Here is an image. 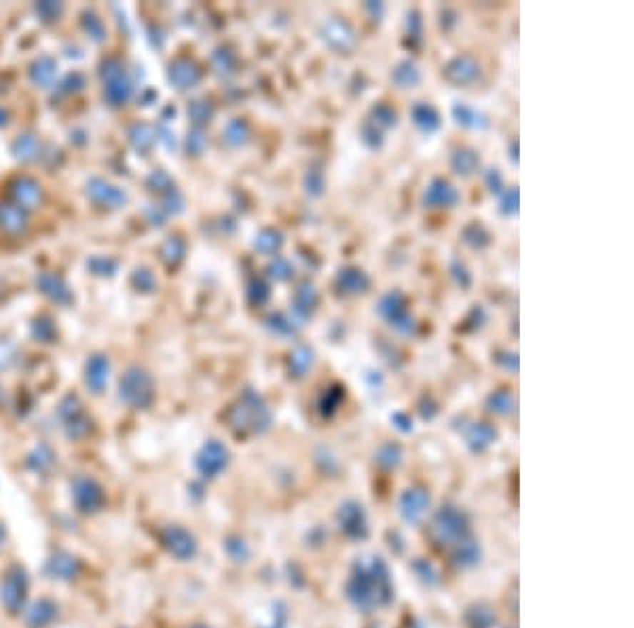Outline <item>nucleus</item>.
Listing matches in <instances>:
<instances>
[{"mask_svg": "<svg viewBox=\"0 0 634 628\" xmlns=\"http://www.w3.org/2000/svg\"><path fill=\"white\" fill-rule=\"evenodd\" d=\"M347 592H349V599L362 609H372L389 603L393 590H391L387 567L381 563V559H374L370 565L358 567V572L353 574L347 586Z\"/></svg>", "mask_w": 634, "mask_h": 628, "instance_id": "f257e3e1", "label": "nucleus"}, {"mask_svg": "<svg viewBox=\"0 0 634 628\" xmlns=\"http://www.w3.org/2000/svg\"><path fill=\"white\" fill-rule=\"evenodd\" d=\"M271 411L264 400L252 389L243 392L228 413V423L237 434H263L271 425Z\"/></svg>", "mask_w": 634, "mask_h": 628, "instance_id": "f03ea898", "label": "nucleus"}, {"mask_svg": "<svg viewBox=\"0 0 634 628\" xmlns=\"http://www.w3.org/2000/svg\"><path fill=\"white\" fill-rule=\"evenodd\" d=\"M119 396L131 409H146L155 398L151 374L146 370H142V368L131 367L121 377Z\"/></svg>", "mask_w": 634, "mask_h": 628, "instance_id": "7ed1b4c3", "label": "nucleus"}, {"mask_svg": "<svg viewBox=\"0 0 634 628\" xmlns=\"http://www.w3.org/2000/svg\"><path fill=\"white\" fill-rule=\"evenodd\" d=\"M376 314L381 315L393 330L400 334H413L415 332V319L406 309V296L400 290H391L381 296L376 305Z\"/></svg>", "mask_w": 634, "mask_h": 628, "instance_id": "20e7f679", "label": "nucleus"}, {"mask_svg": "<svg viewBox=\"0 0 634 628\" xmlns=\"http://www.w3.org/2000/svg\"><path fill=\"white\" fill-rule=\"evenodd\" d=\"M102 83H104V98L112 106L127 104L131 98V83L123 64L116 57H108L102 64Z\"/></svg>", "mask_w": 634, "mask_h": 628, "instance_id": "39448f33", "label": "nucleus"}, {"mask_svg": "<svg viewBox=\"0 0 634 628\" xmlns=\"http://www.w3.org/2000/svg\"><path fill=\"white\" fill-rule=\"evenodd\" d=\"M321 39H323L328 49L336 53H349L358 43L353 28L345 19H338V17H332V19H328L323 24Z\"/></svg>", "mask_w": 634, "mask_h": 628, "instance_id": "423d86ee", "label": "nucleus"}, {"mask_svg": "<svg viewBox=\"0 0 634 628\" xmlns=\"http://www.w3.org/2000/svg\"><path fill=\"white\" fill-rule=\"evenodd\" d=\"M433 533L438 542H463L470 533L468 529V521L461 512L446 508L438 514L436 523H433Z\"/></svg>", "mask_w": 634, "mask_h": 628, "instance_id": "0eeeda50", "label": "nucleus"}, {"mask_svg": "<svg viewBox=\"0 0 634 628\" xmlns=\"http://www.w3.org/2000/svg\"><path fill=\"white\" fill-rule=\"evenodd\" d=\"M459 191L444 178H433L423 191V206L429 209L455 208L459 204Z\"/></svg>", "mask_w": 634, "mask_h": 628, "instance_id": "6e6552de", "label": "nucleus"}, {"mask_svg": "<svg viewBox=\"0 0 634 628\" xmlns=\"http://www.w3.org/2000/svg\"><path fill=\"white\" fill-rule=\"evenodd\" d=\"M9 193L11 199L17 208L32 209L39 208L43 201V189L36 180L28 178V176H17L9 182Z\"/></svg>", "mask_w": 634, "mask_h": 628, "instance_id": "1a4fd4ad", "label": "nucleus"}, {"mask_svg": "<svg viewBox=\"0 0 634 628\" xmlns=\"http://www.w3.org/2000/svg\"><path fill=\"white\" fill-rule=\"evenodd\" d=\"M480 74H482V68L472 55H459V57L451 59L444 68V79L457 87L472 85L480 79Z\"/></svg>", "mask_w": 634, "mask_h": 628, "instance_id": "9d476101", "label": "nucleus"}, {"mask_svg": "<svg viewBox=\"0 0 634 628\" xmlns=\"http://www.w3.org/2000/svg\"><path fill=\"white\" fill-rule=\"evenodd\" d=\"M226 464H228V451L218 440H210L197 457V470L206 478H213L216 474H220L226 468Z\"/></svg>", "mask_w": 634, "mask_h": 628, "instance_id": "9b49d317", "label": "nucleus"}, {"mask_svg": "<svg viewBox=\"0 0 634 628\" xmlns=\"http://www.w3.org/2000/svg\"><path fill=\"white\" fill-rule=\"evenodd\" d=\"M334 284H336V290L343 296H358V294L368 292L370 277L368 273H364L358 266H345V269L338 271Z\"/></svg>", "mask_w": 634, "mask_h": 628, "instance_id": "f8f14e48", "label": "nucleus"}, {"mask_svg": "<svg viewBox=\"0 0 634 628\" xmlns=\"http://www.w3.org/2000/svg\"><path fill=\"white\" fill-rule=\"evenodd\" d=\"M87 197L94 204L102 206V208H121L127 201V197H125L123 191H119L116 186H112L110 182H106L102 178L89 180V184H87Z\"/></svg>", "mask_w": 634, "mask_h": 628, "instance_id": "ddd939ff", "label": "nucleus"}, {"mask_svg": "<svg viewBox=\"0 0 634 628\" xmlns=\"http://www.w3.org/2000/svg\"><path fill=\"white\" fill-rule=\"evenodd\" d=\"M74 502L83 512H94L104 504V493L96 480L81 478L74 482Z\"/></svg>", "mask_w": 634, "mask_h": 628, "instance_id": "4468645a", "label": "nucleus"}, {"mask_svg": "<svg viewBox=\"0 0 634 628\" xmlns=\"http://www.w3.org/2000/svg\"><path fill=\"white\" fill-rule=\"evenodd\" d=\"M169 83L180 89V91H186V89H193L199 81H201V72L199 68L191 61V59H176L171 66H169Z\"/></svg>", "mask_w": 634, "mask_h": 628, "instance_id": "2eb2a0df", "label": "nucleus"}, {"mask_svg": "<svg viewBox=\"0 0 634 628\" xmlns=\"http://www.w3.org/2000/svg\"><path fill=\"white\" fill-rule=\"evenodd\" d=\"M0 229L9 235H21L28 229L26 209L17 208L13 201H0Z\"/></svg>", "mask_w": 634, "mask_h": 628, "instance_id": "dca6fc26", "label": "nucleus"}, {"mask_svg": "<svg viewBox=\"0 0 634 628\" xmlns=\"http://www.w3.org/2000/svg\"><path fill=\"white\" fill-rule=\"evenodd\" d=\"M24 597H26V576L21 574V569H15L13 576H6V579L2 582V603L15 614Z\"/></svg>", "mask_w": 634, "mask_h": 628, "instance_id": "f3484780", "label": "nucleus"}, {"mask_svg": "<svg viewBox=\"0 0 634 628\" xmlns=\"http://www.w3.org/2000/svg\"><path fill=\"white\" fill-rule=\"evenodd\" d=\"M411 119L415 127L423 134H433L440 129V112L429 104V102H415L411 108Z\"/></svg>", "mask_w": 634, "mask_h": 628, "instance_id": "a211bd4d", "label": "nucleus"}, {"mask_svg": "<svg viewBox=\"0 0 634 628\" xmlns=\"http://www.w3.org/2000/svg\"><path fill=\"white\" fill-rule=\"evenodd\" d=\"M108 370H110V364H108L106 356L89 358L87 368H85V383L94 394H102V389L106 387V381H108Z\"/></svg>", "mask_w": 634, "mask_h": 628, "instance_id": "6ab92c4d", "label": "nucleus"}, {"mask_svg": "<svg viewBox=\"0 0 634 628\" xmlns=\"http://www.w3.org/2000/svg\"><path fill=\"white\" fill-rule=\"evenodd\" d=\"M317 299H319V294H317L316 286H313L311 281L301 284V286L296 288V292H294V303H292L294 314L298 315L301 319L311 317L317 307Z\"/></svg>", "mask_w": 634, "mask_h": 628, "instance_id": "aec40b11", "label": "nucleus"}, {"mask_svg": "<svg viewBox=\"0 0 634 628\" xmlns=\"http://www.w3.org/2000/svg\"><path fill=\"white\" fill-rule=\"evenodd\" d=\"M165 546H169L171 554L178 557V559H188V557L195 554V542H193V537L184 529H180V527H171L167 531Z\"/></svg>", "mask_w": 634, "mask_h": 628, "instance_id": "412c9836", "label": "nucleus"}, {"mask_svg": "<svg viewBox=\"0 0 634 628\" xmlns=\"http://www.w3.org/2000/svg\"><path fill=\"white\" fill-rule=\"evenodd\" d=\"M451 167H453V171H455L457 176L468 178V176H472V174L478 171V167H480V157H478V153H476L474 149L461 146V149L453 151V155H451Z\"/></svg>", "mask_w": 634, "mask_h": 628, "instance_id": "4be33fe9", "label": "nucleus"}, {"mask_svg": "<svg viewBox=\"0 0 634 628\" xmlns=\"http://www.w3.org/2000/svg\"><path fill=\"white\" fill-rule=\"evenodd\" d=\"M421 70H419V66L415 64V61H411V59H404V61H400L396 68H393V72H391V81L400 87V89H413V87H417L419 83H421Z\"/></svg>", "mask_w": 634, "mask_h": 628, "instance_id": "5701e85b", "label": "nucleus"}, {"mask_svg": "<svg viewBox=\"0 0 634 628\" xmlns=\"http://www.w3.org/2000/svg\"><path fill=\"white\" fill-rule=\"evenodd\" d=\"M39 286H41V290H43L51 301L59 303V305H66V303L72 299V294H70L68 286L64 284V279L57 277V275H53V273H43V275L39 277Z\"/></svg>", "mask_w": 634, "mask_h": 628, "instance_id": "b1692460", "label": "nucleus"}, {"mask_svg": "<svg viewBox=\"0 0 634 628\" xmlns=\"http://www.w3.org/2000/svg\"><path fill=\"white\" fill-rule=\"evenodd\" d=\"M313 360H316V356L309 345H296L294 352L290 354V374L296 379L305 377V372L313 367Z\"/></svg>", "mask_w": 634, "mask_h": 628, "instance_id": "393cba45", "label": "nucleus"}, {"mask_svg": "<svg viewBox=\"0 0 634 628\" xmlns=\"http://www.w3.org/2000/svg\"><path fill=\"white\" fill-rule=\"evenodd\" d=\"M453 116H455V121H457L459 125H463V127H468V129L486 127L484 116H482L476 108H472L470 104H466V102H457V104L453 106Z\"/></svg>", "mask_w": 634, "mask_h": 628, "instance_id": "a878e982", "label": "nucleus"}, {"mask_svg": "<svg viewBox=\"0 0 634 628\" xmlns=\"http://www.w3.org/2000/svg\"><path fill=\"white\" fill-rule=\"evenodd\" d=\"M370 123L376 127V129H393L398 125V112L391 108L389 104L381 102V104L372 106L370 110Z\"/></svg>", "mask_w": 634, "mask_h": 628, "instance_id": "bb28decb", "label": "nucleus"}, {"mask_svg": "<svg viewBox=\"0 0 634 628\" xmlns=\"http://www.w3.org/2000/svg\"><path fill=\"white\" fill-rule=\"evenodd\" d=\"M429 504V499H427V495L423 493V491H406L404 493V497H402V512L408 517V519H419L423 514V510H425V506Z\"/></svg>", "mask_w": 634, "mask_h": 628, "instance_id": "cd10ccee", "label": "nucleus"}, {"mask_svg": "<svg viewBox=\"0 0 634 628\" xmlns=\"http://www.w3.org/2000/svg\"><path fill=\"white\" fill-rule=\"evenodd\" d=\"M461 237H463V241L470 246V248H474V250H484L488 244H490V233L480 224V222H470L463 231H461Z\"/></svg>", "mask_w": 634, "mask_h": 628, "instance_id": "c85d7f7f", "label": "nucleus"}, {"mask_svg": "<svg viewBox=\"0 0 634 628\" xmlns=\"http://www.w3.org/2000/svg\"><path fill=\"white\" fill-rule=\"evenodd\" d=\"M281 246H283V235L275 229H263L254 241V248L263 254H275Z\"/></svg>", "mask_w": 634, "mask_h": 628, "instance_id": "c756f323", "label": "nucleus"}, {"mask_svg": "<svg viewBox=\"0 0 634 628\" xmlns=\"http://www.w3.org/2000/svg\"><path fill=\"white\" fill-rule=\"evenodd\" d=\"M495 438H497V432L490 425H486V423H476L474 427L468 432V442H470V447L476 449V451L486 449Z\"/></svg>", "mask_w": 634, "mask_h": 628, "instance_id": "7c9ffc66", "label": "nucleus"}, {"mask_svg": "<svg viewBox=\"0 0 634 628\" xmlns=\"http://www.w3.org/2000/svg\"><path fill=\"white\" fill-rule=\"evenodd\" d=\"M222 136H224V140H226L231 146H241V144H246V140H248V136H250V127H248L241 119H235V121H231V123L224 127Z\"/></svg>", "mask_w": 634, "mask_h": 628, "instance_id": "2f4dec72", "label": "nucleus"}, {"mask_svg": "<svg viewBox=\"0 0 634 628\" xmlns=\"http://www.w3.org/2000/svg\"><path fill=\"white\" fill-rule=\"evenodd\" d=\"M184 250H186V246L180 237H169L161 248V259L165 264L173 266L184 259Z\"/></svg>", "mask_w": 634, "mask_h": 628, "instance_id": "473e14b6", "label": "nucleus"}, {"mask_svg": "<svg viewBox=\"0 0 634 628\" xmlns=\"http://www.w3.org/2000/svg\"><path fill=\"white\" fill-rule=\"evenodd\" d=\"M488 409L497 415H510L514 411V398L508 389H499L488 396Z\"/></svg>", "mask_w": 634, "mask_h": 628, "instance_id": "72a5a7b5", "label": "nucleus"}, {"mask_svg": "<svg viewBox=\"0 0 634 628\" xmlns=\"http://www.w3.org/2000/svg\"><path fill=\"white\" fill-rule=\"evenodd\" d=\"M30 76H32V81H34L36 85H49L51 79L55 76V64H53V59H49V57H41V59L32 66Z\"/></svg>", "mask_w": 634, "mask_h": 628, "instance_id": "f704fd0d", "label": "nucleus"}, {"mask_svg": "<svg viewBox=\"0 0 634 628\" xmlns=\"http://www.w3.org/2000/svg\"><path fill=\"white\" fill-rule=\"evenodd\" d=\"M268 275L275 279V281H288V279H292V275H294V266H292V262L288 261V259H283V256H275L273 261L268 262Z\"/></svg>", "mask_w": 634, "mask_h": 628, "instance_id": "c9c22d12", "label": "nucleus"}, {"mask_svg": "<svg viewBox=\"0 0 634 628\" xmlns=\"http://www.w3.org/2000/svg\"><path fill=\"white\" fill-rule=\"evenodd\" d=\"M266 326L275 332V334H279V337H294L296 334V324L290 319V317H286V315L281 314H275L271 315L268 319H266Z\"/></svg>", "mask_w": 634, "mask_h": 628, "instance_id": "e433bc0d", "label": "nucleus"}, {"mask_svg": "<svg viewBox=\"0 0 634 628\" xmlns=\"http://www.w3.org/2000/svg\"><path fill=\"white\" fill-rule=\"evenodd\" d=\"M248 299L254 303V305H264L268 299H271V288L268 284L261 279V277H254L250 284H248Z\"/></svg>", "mask_w": 634, "mask_h": 628, "instance_id": "4c0bfd02", "label": "nucleus"}, {"mask_svg": "<svg viewBox=\"0 0 634 628\" xmlns=\"http://www.w3.org/2000/svg\"><path fill=\"white\" fill-rule=\"evenodd\" d=\"M188 116H191V121L197 127H201V125L210 123V119L213 116V108H211L210 102H203V100L193 102V104L188 106Z\"/></svg>", "mask_w": 634, "mask_h": 628, "instance_id": "58836bf2", "label": "nucleus"}, {"mask_svg": "<svg viewBox=\"0 0 634 628\" xmlns=\"http://www.w3.org/2000/svg\"><path fill=\"white\" fill-rule=\"evenodd\" d=\"M341 400H343V387H338V385L330 387V389L321 396V402H319L321 413H323V415H332V413L338 409Z\"/></svg>", "mask_w": 634, "mask_h": 628, "instance_id": "ea45409f", "label": "nucleus"}, {"mask_svg": "<svg viewBox=\"0 0 634 628\" xmlns=\"http://www.w3.org/2000/svg\"><path fill=\"white\" fill-rule=\"evenodd\" d=\"M362 142L368 146L370 151H378L383 146V134L381 129H376L370 121L362 125Z\"/></svg>", "mask_w": 634, "mask_h": 628, "instance_id": "a19ab883", "label": "nucleus"}, {"mask_svg": "<svg viewBox=\"0 0 634 628\" xmlns=\"http://www.w3.org/2000/svg\"><path fill=\"white\" fill-rule=\"evenodd\" d=\"M518 206H520V193H518V189L514 186V189H510V191L503 193L499 209H501V214H505V216H516V214H518Z\"/></svg>", "mask_w": 634, "mask_h": 628, "instance_id": "79ce46f5", "label": "nucleus"}, {"mask_svg": "<svg viewBox=\"0 0 634 628\" xmlns=\"http://www.w3.org/2000/svg\"><path fill=\"white\" fill-rule=\"evenodd\" d=\"M39 153V144H36V138L32 136H24L17 140L15 144V155L19 159H32Z\"/></svg>", "mask_w": 634, "mask_h": 628, "instance_id": "37998d69", "label": "nucleus"}, {"mask_svg": "<svg viewBox=\"0 0 634 628\" xmlns=\"http://www.w3.org/2000/svg\"><path fill=\"white\" fill-rule=\"evenodd\" d=\"M305 186H307V193H309V195L319 197V195L323 193V186H326V182H323V174H321L319 169H309L307 176H305Z\"/></svg>", "mask_w": 634, "mask_h": 628, "instance_id": "c03bdc74", "label": "nucleus"}, {"mask_svg": "<svg viewBox=\"0 0 634 628\" xmlns=\"http://www.w3.org/2000/svg\"><path fill=\"white\" fill-rule=\"evenodd\" d=\"M134 284L142 290V292H153L157 288V279L149 269H138L134 273Z\"/></svg>", "mask_w": 634, "mask_h": 628, "instance_id": "a18cd8bd", "label": "nucleus"}, {"mask_svg": "<svg viewBox=\"0 0 634 628\" xmlns=\"http://www.w3.org/2000/svg\"><path fill=\"white\" fill-rule=\"evenodd\" d=\"M451 273H453V279L457 281V286H461L463 290L472 286V275H470L468 266L461 261L451 262Z\"/></svg>", "mask_w": 634, "mask_h": 628, "instance_id": "49530a36", "label": "nucleus"}, {"mask_svg": "<svg viewBox=\"0 0 634 628\" xmlns=\"http://www.w3.org/2000/svg\"><path fill=\"white\" fill-rule=\"evenodd\" d=\"M484 182H486V186H488V191H490L493 195H501V193H503V176H501L499 169H495V167L486 169V174H484Z\"/></svg>", "mask_w": 634, "mask_h": 628, "instance_id": "de8ad7c7", "label": "nucleus"}, {"mask_svg": "<svg viewBox=\"0 0 634 628\" xmlns=\"http://www.w3.org/2000/svg\"><path fill=\"white\" fill-rule=\"evenodd\" d=\"M129 138H131V142H134L138 149H140L142 142H146V149L155 142V140H153V131H151V127H146V125H136L134 131L129 134Z\"/></svg>", "mask_w": 634, "mask_h": 628, "instance_id": "09e8293b", "label": "nucleus"}, {"mask_svg": "<svg viewBox=\"0 0 634 628\" xmlns=\"http://www.w3.org/2000/svg\"><path fill=\"white\" fill-rule=\"evenodd\" d=\"M186 146H188V153H191V155L199 157V155L203 153V149H206V138H203V134H201V131L191 134L188 140H186Z\"/></svg>", "mask_w": 634, "mask_h": 628, "instance_id": "8fccbe9b", "label": "nucleus"}, {"mask_svg": "<svg viewBox=\"0 0 634 628\" xmlns=\"http://www.w3.org/2000/svg\"><path fill=\"white\" fill-rule=\"evenodd\" d=\"M398 459H400V449L393 447V444H387V447H383V449L378 451V462H381V464L393 466V464H398Z\"/></svg>", "mask_w": 634, "mask_h": 628, "instance_id": "3c124183", "label": "nucleus"}, {"mask_svg": "<svg viewBox=\"0 0 634 628\" xmlns=\"http://www.w3.org/2000/svg\"><path fill=\"white\" fill-rule=\"evenodd\" d=\"M495 360H497V364H501L505 370H510V372H518V356H516V354H512V352H501V354H497Z\"/></svg>", "mask_w": 634, "mask_h": 628, "instance_id": "603ef678", "label": "nucleus"}, {"mask_svg": "<svg viewBox=\"0 0 634 628\" xmlns=\"http://www.w3.org/2000/svg\"><path fill=\"white\" fill-rule=\"evenodd\" d=\"M421 28H423V21H421V15L415 11V13H411L408 15V34L413 36V39H421Z\"/></svg>", "mask_w": 634, "mask_h": 628, "instance_id": "864d4df0", "label": "nucleus"}, {"mask_svg": "<svg viewBox=\"0 0 634 628\" xmlns=\"http://www.w3.org/2000/svg\"><path fill=\"white\" fill-rule=\"evenodd\" d=\"M366 11H372V13H374V17H376V15H383V11H385V9H383V4H381V2H368V4H366Z\"/></svg>", "mask_w": 634, "mask_h": 628, "instance_id": "5fc2aeb1", "label": "nucleus"}, {"mask_svg": "<svg viewBox=\"0 0 634 628\" xmlns=\"http://www.w3.org/2000/svg\"><path fill=\"white\" fill-rule=\"evenodd\" d=\"M6 119H9V112H6V110L0 106V127H2V125H6Z\"/></svg>", "mask_w": 634, "mask_h": 628, "instance_id": "6e6d98bb", "label": "nucleus"}]
</instances>
